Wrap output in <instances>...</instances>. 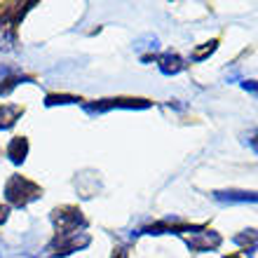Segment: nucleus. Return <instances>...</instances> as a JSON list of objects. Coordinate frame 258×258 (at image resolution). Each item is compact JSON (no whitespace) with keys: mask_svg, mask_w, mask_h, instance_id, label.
I'll return each instance as SVG.
<instances>
[{"mask_svg":"<svg viewBox=\"0 0 258 258\" xmlns=\"http://www.w3.org/2000/svg\"><path fill=\"white\" fill-rule=\"evenodd\" d=\"M33 3H17V5H0V49L14 52L17 49V24L24 19Z\"/></svg>","mask_w":258,"mask_h":258,"instance_id":"obj_1","label":"nucleus"},{"mask_svg":"<svg viewBox=\"0 0 258 258\" xmlns=\"http://www.w3.org/2000/svg\"><path fill=\"white\" fill-rule=\"evenodd\" d=\"M42 195V188L38 183H33V181H28L26 176H10V181H7L5 185V197L7 202L14 204V207H26V204L35 202L38 197Z\"/></svg>","mask_w":258,"mask_h":258,"instance_id":"obj_2","label":"nucleus"},{"mask_svg":"<svg viewBox=\"0 0 258 258\" xmlns=\"http://www.w3.org/2000/svg\"><path fill=\"white\" fill-rule=\"evenodd\" d=\"M153 103L148 99H132V96H117V99H101V101H94V103H85L82 108L87 110L89 115H101V113H108V110H117V108H124V110H143V108H150Z\"/></svg>","mask_w":258,"mask_h":258,"instance_id":"obj_3","label":"nucleus"},{"mask_svg":"<svg viewBox=\"0 0 258 258\" xmlns=\"http://www.w3.org/2000/svg\"><path fill=\"white\" fill-rule=\"evenodd\" d=\"M52 223L56 228V235H66V232H78V228H85L87 221L82 216V211L78 207H59L52 211Z\"/></svg>","mask_w":258,"mask_h":258,"instance_id":"obj_4","label":"nucleus"},{"mask_svg":"<svg viewBox=\"0 0 258 258\" xmlns=\"http://www.w3.org/2000/svg\"><path fill=\"white\" fill-rule=\"evenodd\" d=\"M89 244L87 232H66V235H56L52 242L47 244L49 256H68L73 251H80Z\"/></svg>","mask_w":258,"mask_h":258,"instance_id":"obj_5","label":"nucleus"},{"mask_svg":"<svg viewBox=\"0 0 258 258\" xmlns=\"http://www.w3.org/2000/svg\"><path fill=\"white\" fill-rule=\"evenodd\" d=\"M183 239H185V244H188V249H190V251H197V253L214 251V249H218L221 242H223L218 232L207 230V228H202V225H197L190 235H183Z\"/></svg>","mask_w":258,"mask_h":258,"instance_id":"obj_6","label":"nucleus"},{"mask_svg":"<svg viewBox=\"0 0 258 258\" xmlns=\"http://www.w3.org/2000/svg\"><path fill=\"white\" fill-rule=\"evenodd\" d=\"M143 61H157V68L162 71L164 75H176L181 73L185 68V61L181 59L178 54H171V52H167V54H160V56H143Z\"/></svg>","mask_w":258,"mask_h":258,"instance_id":"obj_7","label":"nucleus"},{"mask_svg":"<svg viewBox=\"0 0 258 258\" xmlns=\"http://www.w3.org/2000/svg\"><path fill=\"white\" fill-rule=\"evenodd\" d=\"M211 195L218 202H228V204H244V202L258 204V192L251 190H214Z\"/></svg>","mask_w":258,"mask_h":258,"instance_id":"obj_8","label":"nucleus"},{"mask_svg":"<svg viewBox=\"0 0 258 258\" xmlns=\"http://www.w3.org/2000/svg\"><path fill=\"white\" fill-rule=\"evenodd\" d=\"M26 155H28V139L26 136H17V139H12L10 146H7V157H10V162L21 164L24 160H26Z\"/></svg>","mask_w":258,"mask_h":258,"instance_id":"obj_9","label":"nucleus"},{"mask_svg":"<svg viewBox=\"0 0 258 258\" xmlns=\"http://www.w3.org/2000/svg\"><path fill=\"white\" fill-rule=\"evenodd\" d=\"M19 115H24V108L21 106H12V103H3L0 106V129H10Z\"/></svg>","mask_w":258,"mask_h":258,"instance_id":"obj_10","label":"nucleus"},{"mask_svg":"<svg viewBox=\"0 0 258 258\" xmlns=\"http://www.w3.org/2000/svg\"><path fill=\"white\" fill-rule=\"evenodd\" d=\"M216 49H218V40L214 38V40L204 42L202 47H195V49H192V52H190V59H192V61H204V59H207V56H211L214 52H216Z\"/></svg>","mask_w":258,"mask_h":258,"instance_id":"obj_11","label":"nucleus"},{"mask_svg":"<svg viewBox=\"0 0 258 258\" xmlns=\"http://www.w3.org/2000/svg\"><path fill=\"white\" fill-rule=\"evenodd\" d=\"M82 99L80 96H73V94H47L45 96V106L52 108V106H66V103H80Z\"/></svg>","mask_w":258,"mask_h":258,"instance_id":"obj_12","label":"nucleus"},{"mask_svg":"<svg viewBox=\"0 0 258 258\" xmlns=\"http://www.w3.org/2000/svg\"><path fill=\"white\" fill-rule=\"evenodd\" d=\"M232 242L235 244H242V246H256L258 244V230H244V232H239V235H235L232 237Z\"/></svg>","mask_w":258,"mask_h":258,"instance_id":"obj_13","label":"nucleus"},{"mask_svg":"<svg viewBox=\"0 0 258 258\" xmlns=\"http://www.w3.org/2000/svg\"><path fill=\"white\" fill-rule=\"evenodd\" d=\"M157 47H160V40H157L155 35H146L141 40H136V45H134V49H139V52H141V49H153V52H155Z\"/></svg>","mask_w":258,"mask_h":258,"instance_id":"obj_14","label":"nucleus"},{"mask_svg":"<svg viewBox=\"0 0 258 258\" xmlns=\"http://www.w3.org/2000/svg\"><path fill=\"white\" fill-rule=\"evenodd\" d=\"M242 87L251 94H258V80H242Z\"/></svg>","mask_w":258,"mask_h":258,"instance_id":"obj_15","label":"nucleus"},{"mask_svg":"<svg viewBox=\"0 0 258 258\" xmlns=\"http://www.w3.org/2000/svg\"><path fill=\"white\" fill-rule=\"evenodd\" d=\"M7 216H10V207H7V204H0V225L7 221Z\"/></svg>","mask_w":258,"mask_h":258,"instance_id":"obj_16","label":"nucleus"},{"mask_svg":"<svg viewBox=\"0 0 258 258\" xmlns=\"http://www.w3.org/2000/svg\"><path fill=\"white\" fill-rule=\"evenodd\" d=\"M249 146H251V148L258 153V132H253V136L249 139Z\"/></svg>","mask_w":258,"mask_h":258,"instance_id":"obj_17","label":"nucleus"},{"mask_svg":"<svg viewBox=\"0 0 258 258\" xmlns=\"http://www.w3.org/2000/svg\"><path fill=\"white\" fill-rule=\"evenodd\" d=\"M113 258H127V249H124V246H120V249H115V253H113Z\"/></svg>","mask_w":258,"mask_h":258,"instance_id":"obj_18","label":"nucleus"}]
</instances>
